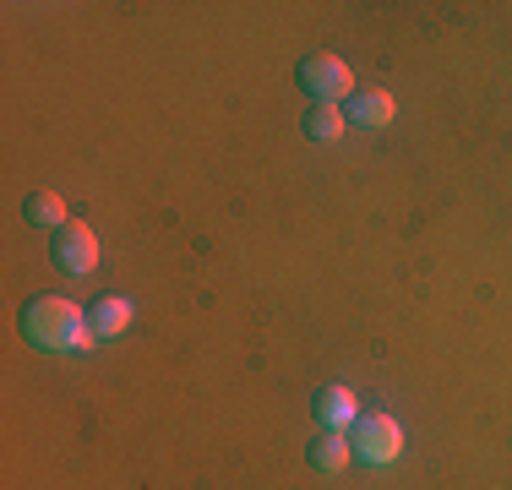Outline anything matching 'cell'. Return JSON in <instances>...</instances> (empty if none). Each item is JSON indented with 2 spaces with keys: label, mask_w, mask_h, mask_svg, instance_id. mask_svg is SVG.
Masks as SVG:
<instances>
[{
  "label": "cell",
  "mask_w": 512,
  "mask_h": 490,
  "mask_svg": "<svg viewBox=\"0 0 512 490\" xmlns=\"http://www.w3.org/2000/svg\"><path fill=\"white\" fill-rule=\"evenodd\" d=\"M22 338L33 349H71V354H88L99 343V333L88 327V311H77L60 294H33L22 305Z\"/></svg>",
  "instance_id": "cell-1"
},
{
  "label": "cell",
  "mask_w": 512,
  "mask_h": 490,
  "mask_svg": "<svg viewBox=\"0 0 512 490\" xmlns=\"http://www.w3.org/2000/svg\"><path fill=\"white\" fill-rule=\"evenodd\" d=\"M349 441H355V458L371 463V469H387V463L404 458V425L393 414H360Z\"/></svg>",
  "instance_id": "cell-2"
},
{
  "label": "cell",
  "mask_w": 512,
  "mask_h": 490,
  "mask_svg": "<svg viewBox=\"0 0 512 490\" xmlns=\"http://www.w3.org/2000/svg\"><path fill=\"white\" fill-rule=\"evenodd\" d=\"M50 262L60 278H93V267H99V235H93L88 224H66L55 229L50 240Z\"/></svg>",
  "instance_id": "cell-3"
},
{
  "label": "cell",
  "mask_w": 512,
  "mask_h": 490,
  "mask_svg": "<svg viewBox=\"0 0 512 490\" xmlns=\"http://www.w3.org/2000/svg\"><path fill=\"white\" fill-rule=\"evenodd\" d=\"M300 88L316 104H338V98H355V71L338 55H306L300 60Z\"/></svg>",
  "instance_id": "cell-4"
},
{
  "label": "cell",
  "mask_w": 512,
  "mask_h": 490,
  "mask_svg": "<svg viewBox=\"0 0 512 490\" xmlns=\"http://www.w3.org/2000/svg\"><path fill=\"white\" fill-rule=\"evenodd\" d=\"M311 409H316V420H322L327 431H349V425L360 420V403H355V392H349V387H322Z\"/></svg>",
  "instance_id": "cell-5"
},
{
  "label": "cell",
  "mask_w": 512,
  "mask_h": 490,
  "mask_svg": "<svg viewBox=\"0 0 512 490\" xmlns=\"http://www.w3.org/2000/svg\"><path fill=\"white\" fill-rule=\"evenodd\" d=\"M349 458H355V441H349L344 431H322L311 441V463H316V474H344L349 469Z\"/></svg>",
  "instance_id": "cell-6"
},
{
  "label": "cell",
  "mask_w": 512,
  "mask_h": 490,
  "mask_svg": "<svg viewBox=\"0 0 512 490\" xmlns=\"http://www.w3.org/2000/svg\"><path fill=\"white\" fill-rule=\"evenodd\" d=\"M131 316H137V311H131V300H120V294H104V300H93L88 327H93L99 338H120V333L131 327Z\"/></svg>",
  "instance_id": "cell-7"
},
{
  "label": "cell",
  "mask_w": 512,
  "mask_h": 490,
  "mask_svg": "<svg viewBox=\"0 0 512 490\" xmlns=\"http://www.w3.org/2000/svg\"><path fill=\"white\" fill-rule=\"evenodd\" d=\"M393 115H398V104H393V93H355L349 98V120L355 126H371V131H382V126H393Z\"/></svg>",
  "instance_id": "cell-8"
},
{
  "label": "cell",
  "mask_w": 512,
  "mask_h": 490,
  "mask_svg": "<svg viewBox=\"0 0 512 490\" xmlns=\"http://www.w3.org/2000/svg\"><path fill=\"white\" fill-rule=\"evenodd\" d=\"M22 218H28L33 229H66V202H60L55 191H33L28 202H22Z\"/></svg>",
  "instance_id": "cell-9"
},
{
  "label": "cell",
  "mask_w": 512,
  "mask_h": 490,
  "mask_svg": "<svg viewBox=\"0 0 512 490\" xmlns=\"http://www.w3.org/2000/svg\"><path fill=\"white\" fill-rule=\"evenodd\" d=\"M344 126H349V115L338 104H311V115H306V137L311 142H338Z\"/></svg>",
  "instance_id": "cell-10"
}]
</instances>
